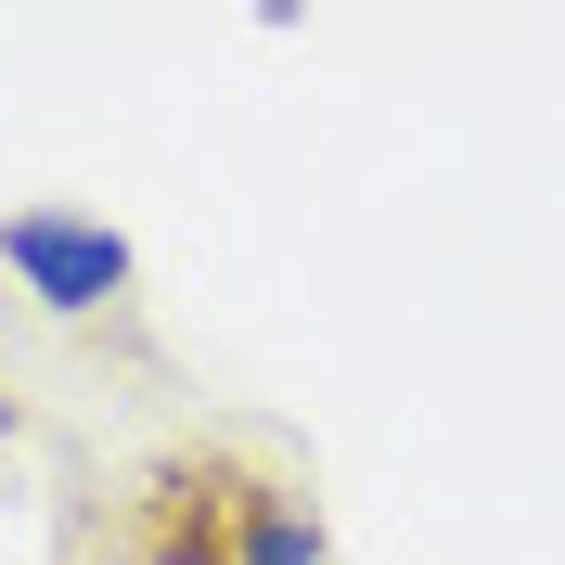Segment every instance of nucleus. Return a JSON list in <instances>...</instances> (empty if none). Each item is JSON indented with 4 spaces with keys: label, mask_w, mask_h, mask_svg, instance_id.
<instances>
[{
    "label": "nucleus",
    "mask_w": 565,
    "mask_h": 565,
    "mask_svg": "<svg viewBox=\"0 0 565 565\" xmlns=\"http://www.w3.org/2000/svg\"><path fill=\"white\" fill-rule=\"evenodd\" d=\"M232 565H321V527H309V501H282V489H245V514H232Z\"/></svg>",
    "instance_id": "obj_3"
},
{
    "label": "nucleus",
    "mask_w": 565,
    "mask_h": 565,
    "mask_svg": "<svg viewBox=\"0 0 565 565\" xmlns=\"http://www.w3.org/2000/svg\"><path fill=\"white\" fill-rule=\"evenodd\" d=\"M0 270L26 282L52 321H90L129 296V232H104V218H77V206H13L0 218Z\"/></svg>",
    "instance_id": "obj_1"
},
{
    "label": "nucleus",
    "mask_w": 565,
    "mask_h": 565,
    "mask_svg": "<svg viewBox=\"0 0 565 565\" xmlns=\"http://www.w3.org/2000/svg\"><path fill=\"white\" fill-rule=\"evenodd\" d=\"M232 514H245V489L218 462H168L141 501V565H232Z\"/></svg>",
    "instance_id": "obj_2"
},
{
    "label": "nucleus",
    "mask_w": 565,
    "mask_h": 565,
    "mask_svg": "<svg viewBox=\"0 0 565 565\" xmlns=\"http://www.w3.org/2000/svg\"><path fill=\"white\" fill-rule=\"evenodd\" d=\"M0 450H13V398H0Z\"/></svg>",
    "instance_id": "obj_4"
}]
</instances>
